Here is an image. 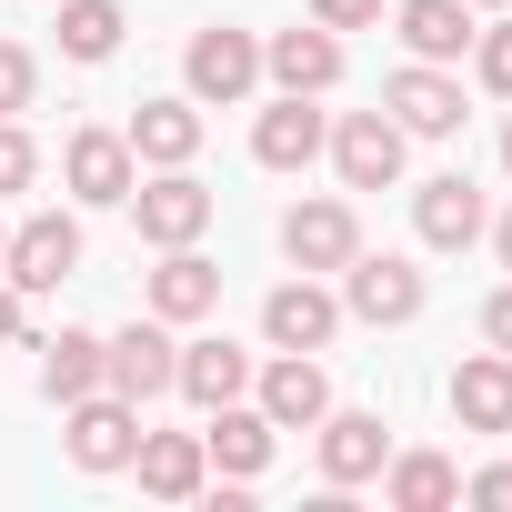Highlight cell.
I'll use <instances>...</instances> for the list:
<instances>
[{"label":"cell","instance_id":"obj_9","mask_svg":"<svg viewBox=\"0 0 512 512\" xmlns=\"http://www.w3.org/2000/svg\"><path fill=\"white\" fill-rule=\"evenodd\" d=\"M61 181H71V201H91V211H121V201H131V181H141V161H131V141H121V131H71V151H61Z\"/></svg>","mask_w":512,"mask_h":512},{"label":"cell","instance_id":"obj_24","mask_svg":"<svg viewBox=\"0 0 512 512\" xmlns=\"http://www.w3.org/2000/svg\"><path fill=\"white\" fill-rule=\"evenodd\" d=\"M41 392H51V402L111 392V382H101V332H61V342H41Z\"/></svg>","mask_w":512,"mask_h":512},{"label":"cell","instance_id":"obj_27","mask_svg":"<svg viewBox=\"0 0 512 512\" xmlns=\"http://www.w3.org/2000/svg\"><path fill=\"white\" fill-rule=\"evenodd\" d=\"M472 71H482V91H492V101H512V21L472 31Z\"/></svg>","mask_w":512,"mask_h":512},{"label":"cell","instance_id":"obj_29","mask_svg":"<svg viewBox=\"0 0 512 512\" xmlns=\"http://www.w3.org/2000/svg\"><path fill=\"white\" fill-rule=\"evenodd\" d=\"M31 81H41L31 51H21V41H0V121H21V111H31Z\"/></svg>","mask_w":512,"mask_h":512},{"label":"cell","instance_id":"obj_22","mask_svg":"<svg viewBox=\"0 0 512 512\" xmlns=\"http://www.w3.org/2000/svg\"><path fill=\"white\" fill-rule=\"evenodd\" d=\"M392 31H402L412 61H462L472 51V0H402Z\"/></svg>","mask_w":512,"mask_h":512},{"label":"cell","instance_id":"obj_6","mask_svg":"<svg viewBox=\"0 0 512 512\" xmlns=\"http://www.w3.org/2000/svg\"><path fill=\"white\" fill-rule=\"evenodd\" d=\"M71 422V462L81 472H131V452H141V402H121V392H81V402H61Z\"/></svg>","mask_w":512,"mask_h":512},{"label":"cell","instance_id":"obj_21","mask_svg":"<svg viewBox=\"0 0 512 512\" xmlns=\"http://www.w3.org/2000/svg\"><path fill=\"white\" fill-rule=\"evenodd\" d=\"M201 452H211L231 482H251V472L272 462V412H262V402H221V412H211V432H201Z\"/></svg>","mask_w":512,"mask_h":512},{"label":"cell","instance_id":"obj_37","mask_svg":"<svg viewBox=\"0 0 512 512\" xmlns=\"http://www.w3.org/2000/svg\"><path fill=\"white\" fill-rule=\"evenodd\" d=\"M0 241H11V221H0Z\"/></svg>","mask_w":512,"mask_h":512},{"label":"cell","instance_id":"obj_20","mask_svg":"<svg viewBox=\"0 0 512 512\" xmlns=\"http://www.w3.org/2000/svg\"><path fill=\"white\" fill-rule=\"evenodd\" d=\"M171 392H191L201 412H221V402H241V392H251V352H241V342H181Z\"/></svg>","mask_w":512,"mask_h":512},{"label":"cell","instance_id":"obj_34","mask_svg":"<svg viewBox=\"0 0 512 512\" xmlns=\"http://www.w3.org/2000/svg\"><path fill=\"white\" fill-rule=\"evenodd\" d=\"M482 231H492V251H502V272H512V211H502V221H482Z\"/></svg>","mask_w":512,"mask_h":512},{"label":"cell","instance_id":"obj_16","mask_svg":"<svg viewBox=\"0 0 512 512\" xmlns=\"http://www.w3.org/2000/svg\"><path fill=\"white\" fill-rule=\"evenodd\" d=\"M251 382H262L272 432H312V422L332 412V382H322V362H312V352H282L272 372H251Z\"/></svg>","mask_w":512,"mask_h":512},{"label":"cell","instance_id":"obj_30","mask_svg":"<svg viewBox=\"0 0 512 512\" xmlns=\"http://www.w3.org/2000/svg\"><path fill=\"white\" fill-rule=\"evenodd\" d=\"M312 21H322V31H372L382 0H312Z\"/></svg>","mask_w":512,"mask_h":512},{"label":"cell","instance_id":"obj_11","mask_svg":"<svg viewBox=\"0 0 512 512\" xmlns=\"http://www.w3.org/2000/svg\"><path fill=\"white\" fill-rule=\"evenodd\" d=\"M282 251H292V272H342L352 251H362L352 201H292L282 211Z\"/></svg>","mask_w":512,"mask_h":512},{"label":"cell","instance_id":"obj_15","mask_svg":"<svg viewBox=\"0 0 512 512\" xmlns=\"http://www.w3.org/2000/svg\"><path fill=\"white\" fill-rule=\"evenodd\" d=\"M262 332H272V352H322V342L342 332V302L302 272V282H282V292L262 302Z\"/></svg>","mask_w":512,"mask_h":512},{"label":"cell","instance_id":"obj_31","mask_svg":"<svg viewBox=\"0 0 512 512\" xmlns=\"http://www.w3.org/2000/svg\"><path fill=\"white\" fill-rule=\"evenodd\" d=\"M462 492H472V502H492V512H512V462H492V472H472Z\"/></svg>","mask_w":512,"mask_h":512},{"label":"cell","instance_id":"obj_4","mask_svg":"<svg viewBox=\"0 0 512 512\" xmlns=\"http://www.w3.org/2000/svg\"><path fill=\"white\" fill-rule=\"evenodd\" d=\"M211 211H221V191H201V181H191V161H181V171H161V181H131V221H141V241H151V251L201 241V231H211Z\"/></svg>","mask_w":512,"mask_h":512},{"label":"cell","instance_id":"obj_23","mask_svg":"<svg viewBox=\"0 0 512 512\" xmlns=\"http://www.w3.org/2000/svg\"><path fill=\"white\" fill-rule=\"evenodd\" d=\"M151 312H161V322H201V312H221V272L201 262L191 241L161 251V272H151Z\"/></svg>","mask_w":512,"mask_h":512},{"label":"cell","instance_id":"obj_1","mask_svg":"<svg viewBox=\"0 0 512 512\" xmlns=\"http://www.w3.org/2000/svg\"><path fill=\"white\" fill-rule=\"evenodd\" d=\"M0 272H11V292H21V302L61 292V282L81 272V221H71V211H31L11 241H0Z\"/></svg>","mask_w":512,"mask_h":512},{"label":"cell","instance_id":"obj_35","mask_svg":"<svg viewBox=\"0 0 512 512\" xmlns=\"http://www.w3.org/2000/svg\"><path fill=\"white\" fill-rule=\"evenodd\" d=\"M502 171H512V121H502Z\"/></svg>","mask_w":512,"mask_h":512},{"label":"cell","instance_id":"obj_25","mask_svg":"<svg viewBox=\"0 0 512 512\" xmlns=\"http://www.w3.org/2000/svg\"><path fill=\"white\" fill-rule=\"evenodd\" d=\"M382 482H392V512H442V502L462 492V472H452L442 452H392Z\"/></svg>","mask_w":512,"mask_h":512},{"label":"cell","instance_id":"obj_33","mask_svg":"<svg viewBox=\"0 0 512 512\" xmlns=\"http://www.w3.org/2000/svg\"><path fill=\"white\" fill-rule=\"evenodd\" d=\"M0 342H21V292H11V272H0Z\"/></svg>","mask_w":512,"mask_h":512},{"label":"cell","instance_id":"obj_17","mask_svg":"<svg viewBox=\"0 0 512 512\" xmlns=\"http://www.w3.org/2000/svg\"><path fill=\"white\" fill-rule=\"evenodd\" d=\"M121 141H131V161H151V171H181V161L201 151V101H141Z\"/></svg>","mask_w":512,"mask_h":512},{"label":"cell","instance_id":"obj_18","mask_svg":"<svg viewBox=\"0 0 512 512\" xmlns=\"http://www.w3.org/2000/svg\"><path fill=\"white\" fill-rule=\"evenodd\" d=\"M131 472H141V492H161V502H191V492L211 482V452H201V432H141Z\"/></svg>","mask_w":512,"mask_h":512},{"label":"cell","instance_id":"obj_10","mask_svg":"<svg viewBox=\"0 0 512 512\" xmlns=\"http://www.w3.org/2000/svg\"><path fill=\"white\" fill-rule=\"evenodd\" d=\"M482 191H472V171H432L422 191H412V231H422V251H472L482 241Z\"/></svg>","mask_w":512,"mask_h":512},{"label":"cell","instance_id":"obj_14","mask_svg":"<svg viewBox=\"0 0 512 512\" xmlns=\"http://www.w3.org/2000/svg\"><path fill=\"white\" fill-rule=\"evenodd\" d=\"M262 71H272L282 91H312V101H322V91L342 81V31H322V21L272 31V41H262Z\"/></svg>","mask_w":512,"mask_h":512},{"label":"cell","instance_id":"obj_32","mask_svg":"<svg viewBox=\"0 0 512 512\" xmlns=\"http://www.w3.org/2000/svg\"><path fill=\"white\" fill-rule=\"evenodd\" d=\"M482 342H492V352H512V282L482 302Z\"/></svg>","mask_w":512,"mask_h":512},{"label":"cell","instance_id":"obj_5","mask_svg":"<svg viewBox=\"0 0 512 512\" xmlns=\"http://www.w3.org/2000/svg\"><path fill=\"white\" fill-rule=\"evenodd\" d=\"M171 372H181V342H171V322H161V312L101 342V382H111L121 402H161V392H171Z\"/></svg>","mask_w":512,"mask_h":512},{"label":"cell","instance_id":"obj_8","mask_svg":"<svg viewBox=\"0 0 512 512\" xmlns=\"http://www.w3.org/2000/svg\"><path fill=\"white\" fill-rule=\"evenodd\" d=\"M181 71H191V101H221L231 111V101H251V81H262V41L211 21V31H191V61Z\"/></svg>","mask_w":512,"mask_h":512},{"label":"cell","instance_id":"obj_26","mask_svg":"<svg viewBox=\"0 0 512 512\" xmlns=\"http://www.w3.org/2000/svg\"><path fill=\"white\" fill-rule=\"evenodd\" d=\"M121 31H131L121 0H61V51H71V61H111Z\"/></svg>","mask_w":512,"mask_h":512},{"label":"cell","instance_id":"obj_2","mask_svg":"<svg viewBox=\"0 0 512 512\" xmlns=\"http://www.w3.org/2000/svg\"><path fill=\"white\" fill-rule=\"evenodd\" d=\"M342 312L372 322V332H402V322H422V272L402 251H352L342 262Z\"/></svg>","mask_w":512,"mask_h":512},{"label":"cell","instance_id":"obj_36","mask_svg":"<svg viewBox=\"0 0 512 512\" xmlns=\"http://www.w3.org/2000/svg\"><path fill=\"white\" fill-rule=\"evenodd\" d=\"M472 11H512V0H472Z\"/></svg>","mask_w":512,"mask_h":512},{"label":"cell","instance_id":"obj_3","mask_svg":"<svg viewBox=\"0 0 512 512\" xmlns=\"http://www.w3.org/2000/svg\"><path fill=\"white\" fill-rule=\"evenodd\" d=\"M322 151H332L342 191H392V181H402V151H412V131H402L392 111H342Z\"/></svg>","mask_w":512,"mask_h":512},{"label":"cell","instance_id":"obj_7","mask_svg":"<svg viewBox=\"0 0 512 512\" xmlns=\"http://www.w3.org/2000/svg\"><path fill=\"white\" fill-rule=\"evenodd\" d=\"M382 111H392L412 141H452V131H462V81H452L442 61H402V71L382 81Z\"/></svg>","mask_w":512,"mask_h":512},{"label":"cell","instance_id":"obj_28","mask_svg":"<svg viewBox=\"0 0 512 512\" xmlns=\"http://www.w3.org/2000/svg\"><path fill=\"white\" fill-rule=\"evenodd\" d=\"M31 171H41L31 131H21V121H0V201H11V191H31Z\"/></svg>","mask_w":512,"mask_h":512},{"label":"cell","instance_id":"obj_13","mask_svg":"<svg viewBox=\"0 0 512 512\" xmlns=\"http://www.w3.org/2000/svg\"><path fill=\"white\" fill-rule=\"evenodd\" d=\"M312 432H322V482H332V492H352V482H372V472L392 462L382 412H322Z\"/></svg>","mask_w":512,"mask_h":512},{"label":"cell","instance_id":"obj_12","mask_svg":"<svg viewBox=\"0 0 512 512\" xmlns=\"http://www.w3.org/2000/svg\"><path fill=\"white\" fill-rule=\"evenodd\" d=\"M322 141H332V121L312 111V91H282L262 121H251V161H262V171H312Z\"/></svg>","mask_w":512,"mask_h":512},{"label":"cell","instance_id":"obj_19","mask_svg":"<svg viewBox=\"0 0 512 512\" xmlns=\"http://www.w3.org/2000/svg\"><path fill=\"white\" fill-rule=\"evenodd\" d=\"M452 422L462 432H512V352H472L452 372Z\"/></svg>","mask_w":512,"mask_h":512}]
</instances>
